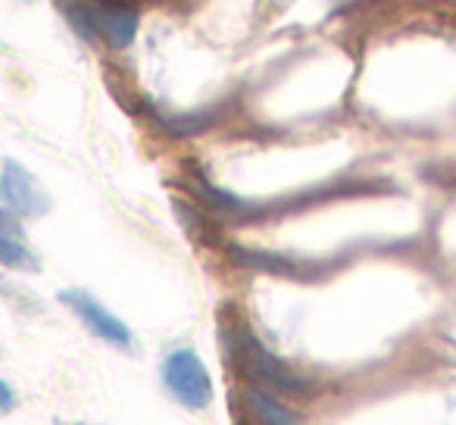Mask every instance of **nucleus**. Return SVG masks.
Segmentation results:
<instances>
[{
    "instance_id": "nucleus-1",
    "label": "nucleus",
    "mask_w": 456,
    "mask_h": 425,
    "mask_svg": "<svg viewBox=\"0 0 456 425\" xmlns=\"http://www.w3.org/2000/svg\"><path fill=\"white\" fill-rule=\"evenodd\" d=\"M163 385L188 410H207L213 400V379L191 347L172 350L163 360Z\"/></svg>"
},
{
    "instance_id": "nucleus-2",
    "label": "nucleus",
    "mask_w": 456,
    "mask_h": 425,
    "mask_svg": "<svg viewBox=\"0 0 456 425\" xmlns=\"http://www.w3.org/2000/svg\"><path fill=\"white\" fill-rule=\"evenodd\" d=\"M60 304H63L91 335L101 338L103 344H113V347H119V350H128L134 344L132 329H128L113 310H107L94 294L85 291V288H66V291H60Z\"/></svg>"
},
{
    "instance_id": "nucleus-3",
    "label": "nucleus",
    "mask_w": 456,
    "mask_h": 425,
    "mask_svg": "<svg viewBox=\"0 0 456 425\" xmlns=\"http://www.w3.org/2000/svg\"><path fill=\"white\" fill-rule=\"evenodd\" d=\"M0 200L16 217L38 219L51 209V197L41 188V182L16 159H4L0 169Z\"/></svg>"
},
{
    "instance_id": "nucleus-4",
    "label": "nucleus",
    "mask_w": 456,
    "mask_h": 425,
    "mask_svg": "<svg viewBox=\"0 0 456 425\" xmlns=\"http://www.w3.org/2000/svg\"><path fill=\"white\" fill-rule=\"evenodd\" d=\"M244 356H248L250 375L263 381V388L275 394H306L310 391V379H304L300 372H294L285 360L273 354V350L263 347L260 338L248 335L244 338Z\"/></svg>"
},
{
    "instance_id": "nucleus-5",
    "label": "nucleus",
    "mask_w": 456,
    "mask_h": 425,
    "mask_svg": "<svg viewBox=\"0 0 456 425\" xmlns=\"http://www.w3.org/2000/svg\"><path fill=\"white\" fill-rule=\"evenodd\" d=\"M0 266L22 269V273H35L38 269V257L22 238V225L16 213L0 209Z\"/></svg>"
},
{
    "instance_id": "nucleus-6",
    "label": "nucleus",
    "mask_w": 456,
    "mask_h": 425,
    "mask_svg": "<svg viewBox=\"0 0 456 425\" xmlns=\"http://www.w3.org/2000/svg\"><path fill=\"white\" fill-rule=\"evenodd\" d=\"M94 20H97V32L101 38H107L113 47H128L138 35V13L128 7H97L94 10Z\"/></svg>"
},
{
    "instance_id": "nucleus-7",
    "label": "nucleus",
    "mask_w": 456,
    "mask_h": 425,
    "mask_svg": "<svg viewBox=\"0 0 456 425\" xmlns=\"http://www.w3.org/2000/svg\"><path fill=\"white\" fill-rule=\"evenodd\" d=\"M248 404H250V410L256 413V419H260L263 425H304V419H300L291 406L281 404L279 397H273V394L263 391V388H250Z\"/></svg>"
},
{
    "instance_id": "nucleus-8",
    "label": "nucleus",
    "mask_w": 456,
    "mask_h": 425,
    "mask_svg": "<svg viewBox=\"0 0 456 425\" xmlns=\"http://www.w3.org/2000/svg\"><path fill=\"white\" fill-rule=\"evenodd\" d=\"M228 257L244 269H256V273H275V275H294L297 273V263H291L288 257L269 254V250H248L232 244L228 248Z\"/></svg>"
},
{
    "instance_id": "nucleus-9",
    "label": "nucleus",
    "mask_w": 456,
    "mask_h": 425,
    "mask_svg": "<svg viewBox=\"0 0 456 425\" xmlns=\"http://www.w3.org/2000/svg\"><path fill=\"white\" fill-rule=\"evenodd\" d=\"M57 7H60V13L66 16V22L72 26V32H76L82 41L94 45V41L101 38V32H97L94 10H91V7H85V4H78V0H57Z\"/></svg>"
},
{
    "instance_id": "nucleus-10",
    "label": "nucleus",
    "mask_w": 456,
    "mask_h": 425,
    "mask_svg": "<svg viewBox=\"0 0 456 425\" xmlns=\"http://www.w3.org/2000/svg\"><path fill=\"white\" fill-rule=\"evenodd\" d=\"M16 406V394H13V388L7 385V381L0 379V410L4 413H10Z\"/></svg>"
}]
</instances>
